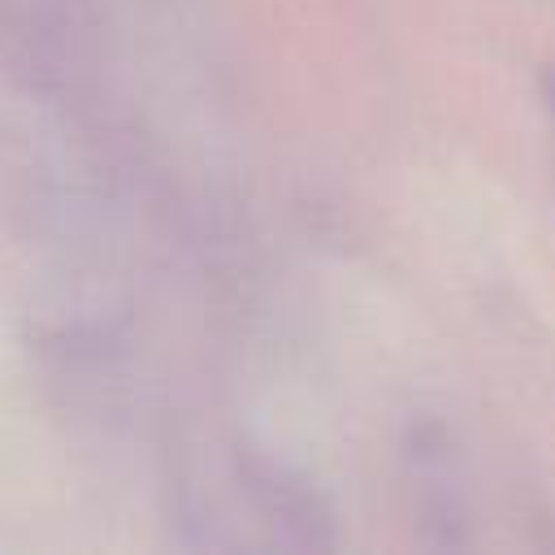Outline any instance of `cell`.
I'll use <instances>...</instances> for the list:
<instances>
[{"label": "cell", "instance_id": "cell-1", "mask_svg": "<svg viewBox=\"0 0 555 555\" xmlns=\"http://www.w3.org/2000/svg\"><path fill=\"white\" fill-rule=\"evenodd\" d=\"M546 100H551V113H555V74L546 78Z\"/></svg>", "mask_w": 555, "mask_h": 555}]
</instances>
